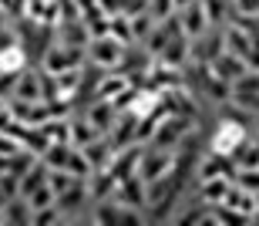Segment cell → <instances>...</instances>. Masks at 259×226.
Here are the masks:
<instances>
[{"label": "cell", "instance_id": "cell-1", "mask_svg": "<svg viewBox=\"0 0 259 226\" xmlns=\"http://www.w3.org/2000/svg\"><path fill=\"white\" fill-rule=\"evenodd\" d=\"M246 142V128H242L239 118H226L219 128H215V135H212V152H219V156H236L239 145Z\"/></svg>", "mask_w": 259, "mask_h": 226}, {"label": "cell", "instance_id": "cell-2", "mask_svg": "<svg viewBox=\"0 0 259 226\" xmlns=\"http://www.w3.org/2000/svg\"><path fill=\"white\" fill-rule=\"evenodd\" d=\"M219 206H226V209H232V213H239V216L252 219L259 213V193H252V189H246V186L236 182V186L226 189V196H222Z\"/></svg>", "mask_w": 259, "mask_h": 226}, {"label": "cell", "instance_id": "cell-3", "mask_svg": "<svg viewBox=\"0 0 259 226\" xmlns=\"http://www.w3.org/2000/svg\"><path fill=\"white\" fill-rule=\"evenodd\" d=\"M91 58H95L98 68H118L125 61V44L111 34H101V37L91 41Z\"/></svg>", "mask_w": 259, "mask_h": 226}, {"label": "cell", "instance_id": "cell-4", "mask_svg": "<svg viewBox=\"0 0 259 226\" xmlns=\"http://www.w3.org/2000/svg\"><path fill=\"white\" fill-rule=\"evenodd\" d=\"M81 48H71V44H54V48L44 54V71L48 74H58L67 68H81Z\"/></svg>", "mask_w": 259, "mask_h": 226}, {"label": "cell", "instance_id": "cell-5", "mask_svg": "<svg viewBox=\"0 0 259 226\" xmlns=\"http://www.w3.org/2000/svg\"><path fill=\"white\" fill-rule=\"evenodd\" d=\"M209 68H212V74H219L222 81H229V85H232V81L239 78V74H246V71H249V64H246V58H239V54H232V51H222V54L212 61Z\"/></svg>", "mask_w": 259, "mask_h": 226}, {"label": "cell", "instance_id": "cell-6", "mask_svg": "<svg viewBox=\"0 0 259 226\" xmlns=\"http://www.w3.org/2000/svg\"><path fill=\"white\" fill-rule=\"evenodd\" d=\"M209 30V17H205V4L202 0H192L185 7V17H182V34L185 37H202Z\"/></svg>", "mask_w": 259, "mask_h": 226}, {"label": "cell", "instance_id": "cell-7", "mask_svg": "<svg viewBox=\"0 0 259 226\" xmlns=\"http://www.w3.org/2000/svg\"><path fill=\"white\" fill-rule=\"evenodd\" d=\"M44 74L37 71H20L17 74V91H14V98H24V101H44Z\"/></svg>", "mask_w": 259, "mask_h": 226}, {"label": "cell", "instance_id": "cell-8", "mask_svg": "<svg viewBox=\"0 0 259 226\" xmlns=\"http://www.w3.org/2000/svg\"><path fill=\"white\" fill-rule=\"evenodd\" d=\"M138 162H142V148H118L115 159H111V172H115V179L121 182V179L135 176V169H138Z\"/></svg>", "mask_w": 259, "mask_h": 226}, {"label": "cell", "instance_id": "cell-9", "mask_svg": "<svg viewBox=\"0 0 259 226\" xmlns=\"http://www.w3.org/2000/svg\"><path fill=\"white\" fill-rule=\"evenodd\" d=\"M81 156L88 159V166H91V169H108V166H111V159H115V148L108 145V142L91 138V142L81 145Z\"/></svg>", "mask_w": 259, "mask_h": 226}, {"label": "cell", "instance_id": "cell-10", "mask_svg": "<svg viewBox=\"0 0 259 226\" xmlns=\"http://www.w3.org/2000/svg\"><path fill=\"white\" fill-rule=\"evenodd\" d=\"M185 128H189V118H179V115H168L158 125V132H155V145H172V142H179V138L185 135Z\"/></svg>", "mask_w": 259, "mask_h": 226}, {"label": "cell", "instance_id": "cell-11", "mask_svg": "<svg viewBox=\"0 0 259 226\" xmlns=\"http://www.w3.org/2000/svg\"><path fill=\"white\" fill-rule=\"evenodd\" d=\"M58 34H61V44H71V48H84L91 30L84 27V20L74 17V20H61L58 24Z\"/></svg>", "mask_w": 259, "mask_h": 226}, {"label": "cell", "instance_id": "cell-12", "mask_svg": "<svg viewBox=\"0 0 259 226\" xmlns=\"http://www.w3.org/2000/svg\"><path fill=\"white\" fill-rule=\"evenodd\" d=\"M226 51H232V54H239V58H246V54H249L252 51V37H249V30L242 27V24H236V20H232L229 27H226Z\"/></svg>", "mask_w": 259, "mask_h": 226}, {"label": "cell", "instance_id": "cell-13", "mask_svg": "<svg viewBox=\"0 0 259 226\" xmlns=\"http://www.w3.org/2000/svg\"><path fill=\"white\" fill-rule=\"evenodd\" d=\"M185 58H189V37H185V34H175L162 48V64L165 68H179Z\"/></svg>", "mask_w": 259, "mask_h": 226}, {"label": "cell", "instance_id": "cell-14", "mask_svg": "<svg viewBox=\"0 0 259 226\" xmlns=\"http://www.w3.org/2000/svg\"><path fill=\"white\" fill-rule=\"evenodd\" d=\"M172 156H142V162H138V172H142V179H158L165 176V172H172Z\"/></svg>", "mask_w": 259, "mask_h": 226}, {"label": "cell", "instance_id": "cell-15", "mask_svg": "<svg viewBox=\"0 0 259 226\" xmlns=\"http://www.w3.org/2000/svg\"><path fill=\"white\" fill-rule=\"evenodd\" d=\"M115 196H118V203L121 206H142L145 203V193H142V179H135V176H128V179H121L118 182V189H115Z\"/></svg>", "mask_w": 259, "mask_h": 226}, {"label": "cell", "instance_id": "cell-16", "mask_svg": "<svg viewBox=\"0 0 259 226\" xmlns=\"http://www.w3.org/2000/svg\"><path fill=\"white\" fill-rule=\"evenodd\" d=\"M162 105V91H135V98H132V105H128V111L132 115H138V118H148L155 108Z\"/></svg>", "mask_w": 259, "mask_h": 226}, {"label": "cell", "instance_id": "cell-17", "mask_svg": "<svg viewBox=\"0 0 259 226\" xmlns=\"http://www.w3.org/2000/svg\"><path fill=\"white\" fill-rule=\"evenodd\" d=\"M88 122H91L98 132H111V125H115V105L95 98V108L88 111Z\"/></svg>", "mask_w": 259, "mask_h": 226}, {"label": "cell", "instance_id": "cell-18", "mask_svg": "<svg viewBox=\"0 0 259 226\" xmlns=\"http://www.w3.org/2000/svg\"><path fill=\"white\" fill-rule=\"evenodd\" d=\"M175 37V20L172 17H165V20H158V24H155L152 27V34H148V51H155V54H162V48L165 44H168V41Z\"/></svg>", "mask_w": 259, "mask_h": 226}, {"label": "cell", "instance_id": "cell-19", "mask_svg": "<svg viewBox=\"0 0 259 226\" xmlns=\"http://www.w3.org/2000/svg\"><path fill=\"white\" fill-rule=\"evenodd\" d=\"M132 85H128V78H121V74H108V78L98 81V91H95V98L101 101H115L121 91H128Z\"/></svg>", "mask_w": 259, "mask_h": 226}, {"label": "cell", "instance_id": "cell-20", "mask_svg": "<svg viewBox=\"0 0 259 226\" xmlns=\"http://www.w3.org/2000/svg\"><path fill=\"white\" fill-rule=\"evenodd\" d=\"M77 85H81V68L58 71V74H54V88H58V95H54V98H71V95L77 91Z\"/></svg>", "mask_w": 259, "mask_h": 226}, {"label": "cell", "instance_id": "cell-21", "mask_svg": "<svg viewBox=\"0 0 259 226\" xmlns=\"http://www.w3.org/2000/svg\"><path fill=\"white\" fill-rule=\"evenodd\" d=\"M24 68H27V54H24V44H14V48L0 51V71L20 74Z\"/></svg>", "mask_w": 259, "mask_h": 226}, {"label": "cell", "instance_id": "cell-22", "mask_svg": "<svg viewBox=\"0 0 259 226\" xmlns=\"http://www.w3.org/2000/svg\"><path fill=\"white\" fill-rule=\"evenodd\" d=\"M232 186L229 176H215V179H202V199L205 203H222V196H226V189Z\"/></svg>", "mask_w": 259, "mask_h": 226}, {"label": "cell", "instance_id": "cell-23", "mask_svg": "<svg viewBox=\"0 0 259 226\" xmlns=\"http://www.w3.org/2000/svg\"><path fill=\"white\" fill-rule=\"evenodd\" d=\"M44 182H48V169L40 166V162H34V166L20 176V193H24V196H30V193H34L37 186H44Z\"/></svg>", "mask_w": 259, "mask_h": 226}, {"label": "cell", "instance_id": "cell-24", "mask_svg": "<svg viewBox=\"0 0 259 226\" xmlns=\"http://www.w3.org/2000/svg\"><path fill=\"white\" fill-rule=\"evenodd\" d=\"M215 176H229V179H232L229 156H219V152H212V159H205V166H202V179H215Z\"/></svg>", "mask_w": 259, "mask_h": 226}, {"label": "cell", "instance_id": "cell-25", "mask_svg": "<svg viewBox=\"0 0 259 226\" xmlns=\"http://www.w3.org/2000/svg\"><path fill=\"white\" fill-rule=\"evenodd\" d=\"M236 166L239 169H259V142H242L239 152H236Z\"/></svg>", "mask_w": 259, "mask_h": 226}, {"label": "cell", "instance_id": "cell-26", "mask_svg": "<svg viewBox=\"0 0 259 226\" xmlns=\"http://www.w3.org/2000/svg\"><path fill=\"white\" fill-rule=\"evenodd\" d=\"M108 34H111V37H118L121 44H128V41L135 37V34H132V20H128L125 14H115V17H108Z\"/></svg>", "mask_w": 259, "mask_h": 226}, {"label": "cell", "instance_id": "cell-27", "mask_svg": "<svg viewBox=\"0 0 259 226\" xmlns=\"http://www.w3.org/2000/svg\"><path fill=\"white\" fill-rule=\"evenodd\" d=\"M81 199H84V182H77V179H74L64 193H58V209H74Z\"/></svg>", "mask_w": 259, "mask_h": 226}, {"label": "cell", "instance_id": "cell-28", "mask_svg": "<svg viewBox=\"0 0 259 226\" xmlns=\"http://www.w3.org/2000/svg\"><path fill=\"white\" fill-rule=\"evenodd\" d=\"M91 138H98V128L91 125V122H71V145H84V142H91Z\"/></svg>", "mask_w": 259, "mask_h": 226}, {"label": "cell", "instance_id": "cell-29", "mask_svg": "<svg viewBox=\"0 0 259 226\" xmlns=\"http://www.w3.org/2000/svg\"><path fill=\"white\" fill-rule=\"evenodd\" d=\"M4 209H7V223H30V203H17V199H7V203H4Z\"/></svg>", "mask_w": 259, "mask_h": 226}, {"label": "cell", "instance_id": "cell-30", "mask_svg": "<svg viewBox=\"0 0 259 226\" xmlns=\"http://www.w3.org/2000/svg\"><path fill=\"white\" fill-rule=\"evenodd\" d=\"M128 20H132V34H135V37H148L152 27H155L152 10H142V14H135V17H128Z\"/></svg>", "mask_w": 259, "mask_h": 226}, {"label": "cell", "instance_id": "cell-31", "mask_svg": "<svg viewBox=\"0 0 259 226\" xmlns=\"http://www.w3.org/2000/svg\"><path fill=\"white\" fill-rule=\"evenodd\" d=\"M54 196H58V193H54V189L44 182V186H37V189L27 196V203H30V209H44V206H51V203H54Z\"/></svg>", "mask_w": 259, "mask_h": 226}, {"label": "cell", "instance_id": "cell-32", "mask_svg": "<svg viewBox=\"0 0 259 226\" xmlns=\"http://www.w3.org/2000/svg\"><path fill=\"white\" fill-rule=\"evenodd\" d=\"M229 101L239 105L242 111H256L259 108V91H229Z\"/></svg>", "mask_w": 259, "mask_h": 226}, {"label": "cell", "instance_id": "cell-33", "mask_svg": "<svg viewBox=\"0 0 259 226\" xmlns=\"http://www.w3.org/2000/svg\"><path fill=\"white\" fill-rule=\"evenodd\" d=\"M74 179H77V176H71L67 169H51V172H48V186L54 189V193H64V189L71 186Z\"/></svg>", "mask_w": 259, "mask_h": 226}, {"label": "cell", "instance_id": "cell-34", "mask_svg": "<svg viewBox=\"0 0 259 226\" xmlns=\"http://www.w3.org/2000/svg\"><path fill=\"white\" fill-rule=\"evenodd\" d=\"M232 91H259V71H246L232 81Z\"/></svg>", "mask_w": 259, "mask_h": 226}, {"label": "cell", "instance_id": "cell-35", "mask_svg": "<svg viewBox=\"0 0 259 226\" xmlns=\"http://www.w3.org/2000/svg\"><path fill=\"white\" fill-rule=\"evenodd\" d=\"M148 10H152L155 20H165V17H172L175 0H148Z\"/></svg>", "mask_w": 259, "mask_h": 226}, {"label": "cell", "instance_id": "cell-36", "mask_svg": "<svg viewBox=\"0 0 259 226\" xmlns=\"http://www.w3.org/2000/svg\"><path fill=\"white\" fill-rule=\"evenodd\" d=\"M236 182H239V186H246V189H252V193H259V169H239Z\"/></svg>", "mask_w": 259, "mask_h": 226}, {"label": "cell", "instance_id": "cell-37", "mask_svg": "<svg viewBox=\"0 0 259 226\" xmlns=\"http://www.w3.org/2000/svg\"><path fill=\"white\" fill-rule=\"evenodd\" d=\"M20 148H24V145H20V142H17V138H14V135H7V132H0V156H17V152H20Z\"/></svg>", "mask_w": 259, "mask_h": 226}, {"label": "cell", "instance_id": "cell-38", "mask_svg": "<svg viewBox=\"0 0 259 226\" xmlns=\"http://www.w3.org/2000/svg\"><path fill=\"white\" fill-rule=\"evenodd\" d=\"M58 209H48V206H44V209H34V216H30V223H37V226H48V223H58Z\"/></svg>", "mask_w": 259, "mask_h": 226}, {"label": "cell", "instance_id": "cell-39", "mask_svg": "<svg viewBox=\"0 0 259 226\" xmlns=\"http://www.w3.org/2000/svg\"><path fill=\"white\" fill-rule=\"evenodd\" d=\"M236 14L239 17H259V0H236Z\"/></svg>", "mask_w": 259, "mask_h": 226}, {"label": "cell", "instance_id": "cell-40", "mask_svg": "<svg viewBox=\"0 0 259 226\" xmlns=\"http://www.w3.org/2000/svg\"><path fill=\"white\" fill-rule=\"evenodd\" d=\"M205 4V17L209 24H222V0H202Z\"/></svg>", "mask_w": 259, "mask_h": 226}, {"label": "cell", "instance_id": "cell-41", "mask_svg": "<svg viewBox=\"0 0 259 226\" xmlns=\"http://www.w3.org/2000/svg\"><path fill=\"white\" fill-rule=\"evenodd\" d=\"M10 91H17V74L0 71V98H4V95H10Z\"/></svg>", "mask_w": 259, "mask_h": 226}, {"label": "cell", "instance_id": "cell-42", "mask_svg": "<svg viewBox=\"0 0 259 226\" xmlns=\"http://www.w3.org/2000/svg\"><path fill=\"white\" fill-rule=\"evenodd\" d=\"M0 10H4V17L24 14V0H0Z\"/></svg>", "mask_w": 259, "mask_h": 226}, {"label": "cell", "instance_id": "cell-43", "mask_svg": "<svg viewBox=\"0 0 259 226\" xmlns=\"http://www.w3.org/2000/svg\"><path fill=\"white\" fill-rule=\"evenodd\" d=\"M14 44H20L17 41V34H10L4 24H0V51H7V48H14Z\"/></svg>", "mask_w": 259, "mask_h": 226}, {"label": "cell", "instance_id": "cell-44", "mask_svg": "<svg viewBox=\"0 0 259 226\" xmlns=\"http://www.w3.org/2000/svg\"><path fill=\"white\" fill-rule=\"evenodd\" d=\"M98 7L105 10L108 17H115V14H121V0H98Z\"/></svg>", "mask_w": 259, "mask_h": 226}, {"label": "cell", "instance_id": "cell-45", "mask_svg": "<svg viewBox=\"0 0 259 226\" xmlns=\"http://www.w3.org/2000/svg\"><path fill=\"white\" fill-rule=\"evenodd\" d=\"M7 118H10V108H7V98H0V128L7 125Z\"/></svg>", "mask_w": 259, "mask_h": 226}, {"label": "cell", "instance_id": "cell-46", "mask_svg": "<svg viewBox=\"0 0 259 226\" xmlns=\"http://www.w3.org/2000/svg\"><path fill=\"white\" fill-rule=\"evenodd\" d=\"M189 4H192V0H175V7H182V10L189 7Z\"/></svg>", "mask_w": 259, "mask_h": 226}]
</instances>
